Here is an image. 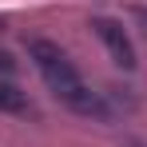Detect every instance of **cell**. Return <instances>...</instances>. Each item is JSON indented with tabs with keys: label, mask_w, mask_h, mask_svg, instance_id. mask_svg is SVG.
<instances>
[{
	"label": "cell",
	"mask_w": 147,
	"mask_h": 147,
	"mask_svg": "<svg viewBox=\"0 0 147 147\" xmlns=\"http://www.w3.org/2000/svg\"><path fill=\"white\" fill-rule=\"evenodd\" d=\"M28 56L36 60V68L44 76V84L56 92V99H64V103H68L72 111H80V115H99V119L107 115L103 99L80 80V72L72 68V60L56 48L52 40H32V44H28Z\"/></svg>",
	"instance_id": "1"
},
{
	"label": "cell",
	"mask_w": 147,
	"mask_h": 147,
	"mask_svg": "<svg viewBox=\"0 0 147 147\" xmlns=\"http://www.w3.org/2000/svg\"><path fill=\"white\" fill-rule=\"evenodd\" d=\"M92 28H96V36L107 44V52H111V60L119 64L123 72H131L139 60H135V48H131V40H127V32H123L119 20H111V16H92Z\"/></svg>",
	"instance_id": "2"
},
{
	"label": "cell",
	"mask_w": 147,
	"mask_h": 147,
	"mask_svg": "<svg viewBox=\"0 0 147 147\" xmlns=\"http://www.w3.org/2000/svg\"><path fill=\"white\" fill-rule=\"evenodd\" d=\"M28 99L20 88H12V84H0V111H24Z\"/></svg>",
	"instance_id": "3"
},
{
	"label": "cell",
	"mask_w": 147,
	"mask_h": 147,
	"mask_svg": "<svg viewBox=\"0 0 147 147\" xmlns=\"http://www.w3.org/2000/svg\"><path fill=\"white\" fill-rule=\"evenodd\" d=\"M12 68H16V64H12V56H8V52H0V72H12Z\"/></svg>",
	"instance_id": "4"
}]
</instances>
